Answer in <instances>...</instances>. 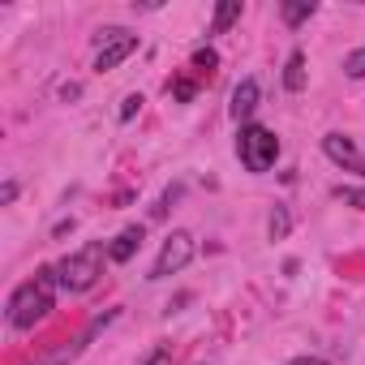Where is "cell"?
<instances>
[{
    "instance_id": "cell-13",
    "label": "cell",
    "mask_w": 365,
    "mask_h": 365,
    "mask_svg": "<svg viewBox=\"0 0 365 365\" xmlns=\"http://www.w3.org/2000/svg\"><path fill=\"white\" fill-rule=\"evenodd\" d=\"M215 65H220V56H215L211 48H198V52H194V73H207V78H211Z\"/></svg>"
},
{
    "instance_id": "cell-6",
    "label": "cell",
    "mask_w": 365,
    "mask_h": 365,
    "mask_svg": "<svg viewBox=\"0 0 365 365\" xmlns=\"http://www.w3.org/2000/svg\"><path fill=\"white\" fill-rule=\"evenodd\" d=\"M322 150H327V159H331V163H339V168H348V172L365 176V155L356 150V142H352L348 133H327V138H322Z\"/></svg>"
},
{
    "instance_id": "cell-17",
    "label": "cell",
    "mask_w": 365,
    "mask_h": 365,
    "mask_svg": "<svg viewBox=\"0 0 365 365\" xmlns=\"http://www.w3.org/2000/svg\"><path fill=\"white\" fill-rule=\"evenodd\" d=\"M138 108H142V95H125V103H120V120H133Z\"/></svg>"
},
{
    "instance_id": "cell-18",
    "label": "cell",
    "mask_w": 365,
    "mask_h": 365,
    "mask_svg": "<svg viewBox=\"0 0 365 365\" xmlns=\"http://www.w3.org/2000/svg\"><path fill=\"white\" fill-rule=\"evenodd\" d=\"M142 365H172V352H168V348H155V352H150Z\"/></svg>"
},
{
    "instance_id": "cell-9",
    "label": "cell",
    "mask_w": 365,
    "mask_h": 365,
    "mask_svg": "<svg viewBox=\"0 0 365 365\" xmlns=\"http://www.w3.org/2000/svg\"><path fill=\"white\" fill-rule=\"evenodd\" d=\"M284 86L297 95V91H305V52H292L288 56V65H284Z\"/></svg>"
},
{
    "instance_id": "cell-19",
    "label": "cell",
    "mask_w": 365,
    "mask_h": 365,
    "mask_svg": "<svg viewBox=\"0 0 365 365\" xmlns=\"http://www.w3.org/2000/svg\"><path fill=\"white\" fill-rule=\"evenodd\" d=\"M288 365H327V361H322V356H309V352H305V356H292Z\"/></svg>"
},
{
    "instance_id": "cell-15",
    "label": "cell",
    "mask_w": 365,
    "mask_h": 365,
    "mask_svg": "<svg viewBox=\"0 0 365 365\" xmlns=\"http://www.w3.org/2000/svg\"><path fill=\"white\" fill-rule=\"evenodd\" d=\"M335 198H339V202H348V207H356V211H365V190H352V185H339V190H335Z\"/></svg>"
},
{
    "instance_id": "cell-20",
    "label": "cell",
    "mask_w": 365,
    "mask_h": 365,
    "mask_svg": "<svg viewBox=\"0 0 365 365\" xmlns=\"http://www.w3.org/2000/svg\"><path fill=\"white\" fill-rule=\"evenodd\" d=\"M14 198H18V185H14V180H9V185H5V190H0V202H5V207H9Z\"/></svg>"
},
{
    "instance_id": "cell-11",
    "label": "cell",
    "mask_w": 365,
    "mask_h": 365,
    "mask_svg": "<svg viewBox=\"0 0 365 365\" xmlns=\"http://www.w3.org/2000/svg\"><path fill=\"white\" fill-rule=\"evenodd\" d=\"M279 14H284V22H288V26H301V22H309V18L318 14V5H314V0H288Z\"/></svg>"
},
{
    "instance_id": "cell-12",
    "label": "cell",
    "mask_w": 365,
    "mask_h": 365,
    "mask_svg": "<svg viewBox=\"0 0 365 365\" xmlns=\"http://www.w3.org/2000/svg\"><path fill=\"white\" fill-rule=\"evenodd\" d=\"M288 228H292V220H288V207H275V211H271V220H267V232H271V241H284V237H288Z\"/></svg>"
},
{
    "instance_id": "cell-8",
    "label": "cell",
    "mask_w": 365,
    "mask_h": 365,
    "mask_svg": "<svg viewBox=\"0 0 365 365\" xmlns=\"http://www.w3.org/2000/svg\"><path fill=\"white\" fill-rule=\"evenodd\" d=\"M142 241H146V228H142V224H129V228H120V237L108 245V258H112V262H129V258L142 250Z\"/></svg>"
},
{
    "instance_id": "cell-4",
    "label": "cell",
    "mask_w": 365,
    "mask_h": 365,
    "mask_svg": "<svg viewBox=\"0 0 365 365\" xmlns=\"http://www.w3.org/2000/svg\"><path fill=\"white\" fill-rule=\"evenodd\" d=\"M190 258H194V237H190V232H172V237L163 241L155 267H150V279H168V275H176V271H185Z\"/></svg>"
},
{
    "instance_id": "cell-14",
    "label": "cell",
    "mask_w": 365,
    "mask_h": 365,
    "mask_svg": "<svg viewBox=\"0 0 365 365\" xmlns=\"http://www.w3.org/2000/svg\"><path fill=\"white\" fill-rule=\"evenodd\" d=\"M344 73L348 78H365V48H356V52L344 56Z\"/></svg>"
},
{
    "instance_id": "cell-10",
    "label": "cell",
    "mask_w": 365,
    "mask_h": 365,
    "mask_svg": "<svg viewBox=\"0 0 365 365\" xmlns=\"http://www.w3.org/2000/svg\"><path fill=\"white\" fill-rule=\"evenodd\" d=\"M232 22H241V0H224V5H215V22H211V35H224Z\"/></svg>"
},
{
    "instance_id": "cell-16",
    "label": "cell",
    "mask_w": 365,
    "mask_h": 365,
    "mask_svg": "<svg viewBox=\"0 0 365 365\" xmlns=\"http://www.w3.org/2000/svg\"><path fill=\"white\" fill-rule=\"evenodd\" d=\"M168 91H172L180 103H190V99H194V82H190V78H180V82H176V86H168Z\"/></svg>"
},
{
    "instance_id": "cell-7",
    "label": "cell",
    "mask_w": 365,
    "mask_h": 365,
    "mask_svg": "<svg viewBox=\"0 0 365 365\" xmlns=\"http://www.w3.org/2000/svg\"><path fill=\"white\" fill-rule=\"evenodd\" d=\"M254 108H258V82L254 78H241L237 82V91H232V120H241V129L250 125V116H254Z\"/></svg>"
},
{
    "instance_id": "cell-1",
    "label": "cell",
    "mask_w": 365,
    "mask_h": 365,
    "mask_svg": "<svg viewBox=\"0 0 365 365\" xmlns=\"http://www.w3.org/2000/svg\"><path fill=\"white\" fill-rule=\"evenodd\" d=\"M61 279H56V267H43L35 279H26L14 297H9V327H18V331H31L39 318H48V309H52V288H56Z\"/></svg>"
},
{
    "instance_id": "cell-5",
    "label": "cell",
    "mask_w": 365,
    "mask_h": 365,
    "mask_svg": "<svg viewBox=\"0 0 365 365\" xmlns=\"http://www.w3.org/2000/svg\"><path fill=\"white\" fill-rule=\"evenodd\" d=\"M138 52V35H129V31H120V26H108L103 35H99V56H95V69L99 73H108V69H116L125 56H133Z\"/></svg>"
},
{
    "instance_id": "cell-2",
    "label": "cell",
    "mask_w": 365,
    "mask_h": 365,
    "mask_svg": "<svg viewBox=\"0 0 365 365\" xmlns=\"http://www.w3.org/2000/svg\"><path fill=\"white\" fill-rule=\"evenodd\" d=\"M99 275H103V250L99 245H82L78 254H69L56 267V279L65 292H86V288H95Z\"/></svg>"
},
{
    "instance_id": "cell-3",
    "label": "cell",
    "mask_w": 365,
    "mask_h": 365,
    "mask_svg": "<svg viewBox=\"0 0 365 365\" xmlns=\"http://www.w3.org/2000/svg\"><path fill=\"white\" fill-rule=\"evenodd\" d=\"M237 155H241V163H245L250 172H267V168H275V159H279V138H275L267 125H245L241 138H237Z\"/></svg>"
}]
</instances>
